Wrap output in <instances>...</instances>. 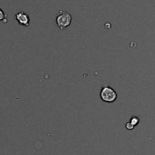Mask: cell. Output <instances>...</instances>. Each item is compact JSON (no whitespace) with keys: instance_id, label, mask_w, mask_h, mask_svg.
<instances>
[{"instance_id":"obj_1","label":"cell","mask_w":155,"mask_h":155,"mask_svg":"<svg viewBox=\"0 0 155 155\" xmlns=\"http://www.w3.org/2000/svg\"><path fill=\"white\" fill-rule=\"evenodd\" d=\"M56 25L61 29L64 30L68 27L72 23V15L66 11H60L56 16Z\"/></svg>"},{"instance_id":"obj_5","label":"cell","mask_w":155,"mask_h":155,"mask_svg":"<svg viewBox=\"0 0 155 155\" xmlns=\"http://www.w3.org/2000/svg\"><path fill=\"white\" fill-rule=\"evenodd\" d=\"M0 21H2L4 24L7 23V15L5 14V12L0 8Z\"/></svg>"},{"instance_id":"obj_4","label":"cell","mask_w":155,"mask_h":155,"mask_svg":"<svg viewBox=\"0 0 155 155\" xmlns=\"http://www.w3.org/2000/svg\"><path fill=\"white\" fill-rule=\"evenodd\" d=\"M138 123H139V118H138V117H133V118L131 119V122H129V123L126 124V127L132 125V128H134Z\"/></svg>"},{"instance_id":"obj_3","label":"cell","mask_w":155,"mask_h":155,"mask_svg":"<svg viewBox=\"0 0 155 155\" xmlns=\"http://www.w3.org/2000/svg\"><path fill=\"white\" fill-rule=\"evenodd\" d=\"M15 20L18 22L19 25L25 26V27H28L30 25V18L29 15L25 13L24 11H20L18 12L15 15Z\"/></svg>"},{"instance_id":"obj_2","label":"cell","mask_w":155,"mask_h":155,"mask_svg":"<svg viewBox=\"0 0 155 155\" xmlns=\"http://www.w3.org/2000/svg\"><path fill=\"white\" fill-rule=\"evenodd\" d=\"M100 96L102 101L105 103H114L117 99V93L114 91V88L110 86H104L101 90Z\"/></svg>"}]
</instances>
